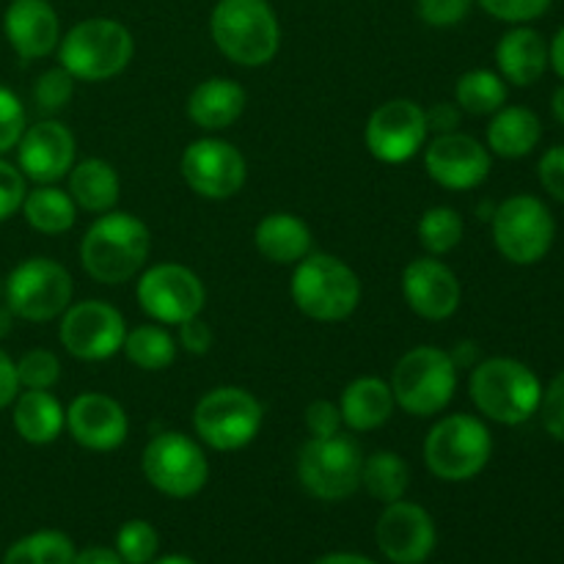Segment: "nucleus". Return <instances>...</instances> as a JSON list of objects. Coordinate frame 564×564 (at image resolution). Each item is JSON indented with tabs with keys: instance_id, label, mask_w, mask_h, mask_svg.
I'll list each match as a JSON object with an SVG mask.
<instances>
[{
	"instance_id": "nucleus-1",
	"label": "nucleus",
	"mask_w": 564,
	"mask_h": 564,
	"mask_svg": "<svg viewBox=\"0 0 564 564\" xmlns=\"http://www.w3.org/2000/svg\"><path fill=\"white\" fill-rule=\"evenodd\" d=\"M152 253V231L138 215L110 209L80 240V264L97 284L119 286L135 279Z\"/></svg>"
},
{
	"instance_id": "nucleus-2",
	"label": "nucleus",
	"mask_w": 564,
	"mask_h": 564,
	"mask_svg": "<svg viewBox=\"0 0 564 564\" xmlns=\"http://www.w3.org/2000/svg\"><path fill=\"white\" fill-rule=\"evenodd\" d=\"M468 397L485 419L505 427H518L538 413L543 383L529 364L494 356L471 367Z\"/></svg>"
},
{
	"instance_id": "nucleus-3",
	"label": "nucleus",
	"mask_w": 564,
	"mask_h": 564,
	"mask_svg": "<svg viewBox=\"0 0 564 564\" xmlns=\"http://www.w3.org/2000/svg\"><path fill=\"white\" fill-rule=\"evenodd\" d=\"M209 36L231 64L268 66L281 47V25L268 0H218L209 14Z\"/></svg>"
},
{
	"instance_id": "nucleus-4",
	"label": "nucleus",
	"mask_w": 564,
	"mask_h": 564,
	"mask_svg": "<svg viewBox=\"0 0 564 564\" xmlns=\"http://www.w3.org/2000/svg\"><path fill=\"white\" fill-rule=\"evenodd\" d=\"M292 303L314 323H341L361 303V279L334 253H308L292 270Z\"/></svg>"
},
{
	"instance_id": "nucleus-5",
	"label": "nucleus",
	"mask_w": 564,
	"mask_h": 564,
	"mask_svg": "<svg viewBox=\"0 0 564 564\" xmlns=\"http://www.w3.org/2000/svg\"><path fill=\"white\" fill-rule=\"evenodd\" d=\"M135 55V39L113 17H88L61 36L58 61L75 80L102 83L121 75Z\"/></svg>"
},
{
	"instance_id": "nucleus-6",
	"label": "nucleus",
	"mask_w": 564,
	"mask_h": 564,
	"mask_svg": "<svg viewBox=\"0 0 564 564\" xmlns=\"http://www.w3.org/2000/svg\"><path fill=\"white\" fill-rule=\"evenodd\" d=\"M494 435L471 413H449L430 427L424 438V466L441 482H468L488 468Z\"/></svg>"
},
{
	"instance_id": "nucleus-7",
	"label": "nucleus",
	"mask_w": 564,
	"mask_h": 564,
	"mask_svg": "<svg viewBox=\"0 0 564 564\" xmlns=\"http://www.w3.org/2000/svg\"><path fill=\"white\" fill-rule=\"evenodd\" d=\"M457 364L449 350L419 345L397 361L391 372V394L397 408L416 419H430L446 411L457 391Z\"/></svg>"
},
{
	"instance_id": "nucleus-8",
	"label": "nucleus",
	"mask_w": 564,
	"mask_h": 564,
	"mask_svg": "<svg viewBox=\"0 0 564 564\" xmlns=\"http://www.w3.org/2000/svg\"><path fill=\"white\" fill-rule=\"evenodd\" d=\"M490 235L501 257L518 268L543 262L556 240L554 213L543 198L532 193H516L505 198L490 215Z\"/></svg>"
},
{
	"instance_id": "nucleus-9",
	"label": "nucleus",
	"mask_w": 564,
	"mask_h": 564,
	"mask_svg": "<svg viewBox=\"0 0 564 564\" xmlns=\"http://www.w3.org/2000/svg\"><path fill=\"white\" fill-rule=\"evenodd\" d=\"M264 422V408L242 386L209 389L193 411L198 441L215 452H237L253 444Z\"/></svg>"
},
{
	"instance_id": "nucleus-10",
	"label": "nucleus",
	"mask_w": 564,
	"mask_h": 564,
	"mask_svg": "<svg viewBox=\"0 0 564 564\" xmlns=\"http://www.w3.org/2000/svg\"><path fill=\"white\" fill-rule=\"evenodd\" d=\"M75 281L69 270L50 257H31L3 281L6 306L25 323H50L69 308Z\"/></svg>"
},
{
	"instance_id": "nucleus-11",
	"label": "nucleus",
	"mask_w": 564,
	"mask_h": 564,
	"mask_svg": "<svg viewBox=\"0 0 564 564\" xmlns=\"http://www.w3.org/2000/svg\"><path fill=\"white\" fill-rule=\"evenodd\" d=\"M364 455L350 435L308 438L297 452V482L319 501H345L361 488Z\"/></svg>"
},
{
	"instance_id": "nucleus-12",
	"label": "nucleus",
	"mask_w": 564,
	"mask_h": 564,
	"mask_svg": "<svg viewBox=\"0 0 564 564\" xmlns=\"http://www.w3.org/2000/svg\"><path fill=\"white\" fill-rule=\"evenodd\" d=\"M141 471L158 494L169 499H193L207 485L209 460L191 435L165 430L143 446Z\"/></svg>"
},
{
	"instance_id": "nucleus-13",
	"label": "nucleus",
	"mask_w": 564,
	"mask_h": 564,
	"mask_svg": "<svg viewBox=\"0 0 564 564\" xmlns=\"http://www.w3.org/2000/svg\"><path fill=\"white\" fill-rule=\"evenodd\" d=\"M135 301L152 323L182 325L198 317L207 303L204 281L180 262H160L138 273Z\"/></svg>"
},
{
	"instance_id": "nucleus-14",
	"label": "nucleus",
	"mask_w": 564,
	"mask_h": 564,
	"mask_svg": "<svg viewBox=\"0 0 564 564\" xmlns=\"http://www.w3.org/2000/svg\"><path fill=\"white\" fill-rule=\"evenodd\" d=\"M127 336L124 314L113 306L91 297V301L69 303L61 314L58 339L64 350L77 361H108L121 352Z\"/></svg>"
},
{
	"instance_id": "nucleus-15",
	"label": "nucleus",
	"mask_w": 564,
	"mask_h": 564,
	"mask_svg": "<svg viewBox=\"0 0 564 564\" xmlns=\"http://www.w3.org/2000/svg\"><path fill=\"white\" fill-rule=\"evenodd\" d=\"M180 171L185 185L209 202H226L242 191L248 180V163L235 143L224 138H198L182 152Z\"/></svg>"
},
{
	"instance_id": "nucleus-16",
	"label": "nucleus",
	"mask_w": 564,
	"mask_h": 564,
	"mask_svg": "<svg viewBox=\"0 0 564 564\" xmlns=\"http://www.w3.org/2000/svg\"><path fill=\"white\" fill-rule=\"evenodd\" d=\"M427 116L413 99H389L369 113L364 143L369 154L386 165H402L416 158L427 143Z\"/></svg>"
},
{
	"instance_id": "nucleus-17",
	"label": "nucleus",
	"mask_w": 564,
	"mask_h": 564,
	"mask_svg": "<svg viewBox=\"0 0 564 564\" xmlns=\"http://www.w3.org/2000/svg\"><path fill=\"white\" fill-rule=\"evenodd\" d=\"M494 169V154L466 132H444L424 143V171L444 191H474L482 185Z\"/></svg>"
},
{
	"instance_id": "nucleus-18",
	"label": "nucleus",
	"mask_w": 564,
	"mask_h": 564,
	"mask_svg": "<svg viewBox=\"0 0 564 564\" xmlns=\"http://www.w3.org/2000/svg\"><path fill=\"white\" fill-rule=\"evenodd\" d=\"M380 554L394 564H422L430 560L438 543L435 521L416 501H391L380 512L375 527Z\"/></svg>"
},
{
	"instance_id": "nucleus-19",
	"label": "nucleus",
	"mask_w": 564,
	"mask_h": 564,
	"mask_svg": "<svg viewBox=\"0 0 564 564\" xmlns=\"http://www.w3.org/2000/svg\"><path fill=\"white\" fill-rule=\"evenodd\" d=\"M17 169L33 185H55L77 163V141L58 119H42L25 127L17 143Z\"/></svg>"
},
{
	"instance_id": "nucleus-20",
	"label": "nucleus",
	"mask_w": 564,
	"mask_h": 564,
	"mask_svg": "<svg viewBox=\"0 0 564 564\" xmlns=\"http://www.w3.org/2000/svg\"><path fill=\"white\" fill-rule=\"evenodd\" d=\"M402 297L416 317L444 323L460 308L463 286L449 264L427 253L408 262L402 270Z\"/></svg>"
},
{
	"instance_id": "nucleus-21",
	"label": "nucleus",
	"mask_w": 564,
	"mask_h": 564,
	"mask_svg": "<svg viewBox=\"0 0 564 564\" xmlns=\"http://www.w3.org/2000/svg\"><path fill=\"white\" fill-rule=\"evenodd\" d=\"M66 430L83 449L113 452L130 435V416L113 397L102 391H83L66 408Z\"/></svg>"
},
{
	"instance_id": "nucleus-22",
	"label": "nucleus",
	"mask_w": 564,
	"mask_h": 564,
	"mask_svg": "<svg viewBox=\"0 0 564 564\" xmlns=\"http://www.w3.org/2000/svg\"><path fill=\"white\" fill-rule=\"evenodd\" d=\"M3 31L22 61L47 58L61 42L58 11L50 0H11L3 14Z\"/></svg>"
},
{
	"instance_id": "nucleus-23",
	"label": "nucleus",
	"mask_w": 564,
	"mask_h": 564,
	"mask_svg": "<svg viewBox=\"0 0 564 564\" xmlns=\"http://www.w3.org/2000/svg\"><path fill=\"white\" fill-rule=\"evenodd\" d=\"M496 66L505 83L529 88L549 72V42L529 25H512L496 44Z\"/></svg>"
},
{
	"instance_id": "nucleus-24",
	"label": "nucleus",
	"mask_w": 564,
	"mask_h": 564,
	"mask_svg": "<svg viewBox=\"0 0 564 564\" xmlns=\"http://www.w3.org/2000/svg\"><path fill=\"white\" fill-rule=\"evenodd\" d=\"M248 94L231 77H207L187 97V119L204 132L229 130L246 113Z\"/></svg>"
},
{
	"instance_id": "nucleus-25",
	"label": "nucleus",
	"mask_w": 564,
	"mask_h": 564,
	"mask_svg": "<svg viewBox=\"0 0 564 564\" xmlns=\"http://www.w3.org/2000/svg\"><path fill=\"white\" fill-rule=\"evenodd\" d=\"M336 405H339L345 427H350L352 433H369V430L383 427L394 416L397 402L391 394V386L383 378L364 375V378H356L341 389Z\"/></svg>"
},
{
	"instance_id": "nucleus-26",
	"label": "nucleus",
	"mask_w": 564,
	"mask_h": 564,
	"mask_svg": "<svg viewBox=\"0 0 564 564\" xmlns=\"http://www.w3.org/2000/svg\"><path fill=\"white\" fill-rule=\"evenodd\" d=\"M312 229L292 213H270L253 229V246L268 262L292 264L312 253Z\"/></svg>"
},
{
	"instance_id": "nucleus-27",
	"label": "nucleus",
	"mask_w": 564,
	"mask_h": 564,
	"mask_svg": "<svg viewBox=\"0 0 564 564\" xmlns=\"http://www.w3.org/2000/svg\"><path fill=\"white\" fill-rule=\"evenodd\" d=\"M490 154H499L505 160H521L538 149L543 138V121L532 108L523 105H505L490 116L488 132Z\"/></svg>"
},
{
	"instance_id": "nucleus-28",
	"label": "nucleus",
	"mask_w": 564,
	"mask_h": 564,
	"mask_svg": "<svg viewBox=\"0 0 564 564\" xmlns=\"http://www.w3.org/2000/svg\"><path fill=\"white\" fill-rule=\"evenodd\" d=\"M11 422L25 444L47 446L66 430V408L53 391H22L14 400Z\"/></svg>"
},
{
	"instance_id": "nucleus-29",
	"label": "nucleus",
	"mask_w": 564,
	"mask_h": 564,
	"mask_svg": "<svg viewBox=\"0 0 564 564\" xmlns=\"http://www.w3.org/2000/svg\"><path fill=\"white\" fill-rule=\"evenodd\" d=\"M69 196L77 209H86L91 215H105L116 209L121 196V176L108 160L86 158L72 165L69 174Z\"/></svg>"
},
{
	"instance_id": "nucleus-30",
	"label": "nucleus",
	"mask_w": 564,
	"mask_h": 564,
	"mask_svg": "<svg viewBox=\"0 0 564 564\" xmlns=\"http://www.w3.org/2000/svg\"><path fill=\"white\" fill-rule=\"evenodd\" d=\"M20 209L33 231L50 237L66 235L77 220V204L72 202L69 191H61L55 185H36L28 191Z\"/></svg>"
},
{
	"instance_id": "nucleus-31",
	"label": "nucleus",
	"mask_w": 564,
	"mask_h": 564,
	"mask_svg": "<svg viewBox=\"0 0 564 564\" xmlns=\"http://www.w3.org/2000/svg\"><path fill=\"white\" fill-rule=\"evenodd\" d=\"M176 339L160 323H143L127 330L121 352L143 372H163L176 361Z\"/></svg>"
},
{
	"instance_id": "nucleus-32",
	"label": "nucleus",
	"mask_w": 564,
	"mask_h": 564,
	"mask_svg": "<svg viewBox=\"0 0 564 564\" xmlns=\"http://www.w3.org/2000/svg\"><path fill=\"white\" fill-rule=\"evenodd\" d=\"M361 488H367V494L383 505L400 501L411 488V468L397 452H372L369 457H364Z\"/></svg>"
},
{
	"instance_id": "nucleus-33",
	"label": "nucleus",
	"mask_w": 564,
	"mask_h": 564,
	"mask_svg": "<svg viewBox=\"0 0 564 564\" xmlns=\"http://www.w3.org/2000/svg\"><path fill=\"white\" fill-rule=\"evenodd\" d=\"M457 108L471 116H494L507 105V83L494 69H468L457 77Z\"/></svg>"
},
{
	"instance_id": "nucleus-34",
	"label": "nucleus",
	"mask_w": 564,
	"mask_h": 564,
	"mask_svg": "<svg viewBox=\"0 0 564 564\" xmlns=\"http://www.w3.org/2000/svg\"><path fill=\"white\" fill-rule=\"evenodd\" d=\"M75 554L77 549L69 534L58 532V529H42V532L17 540L6 551L3 564H72Z\"/></svg>"
},
{
	"instance_id": "nucleus-35",
	"label": "nucleus",
	"mask_w": 564,
	"mask_h": 564,
	"mask_svg": "<svg viewBox=\"0 0 564 564\" xmlns=\"http://www.w3.org/2000/svg\"><path fill=\"white\" fill-rule=\"evenodd\" d=\"M419 242L430 257H446L463 242V218L452 207H430L419 218L416 226Z\"/></svg>"
},
{
	"instance_id": "nucleus-36",
	"label": "nucleus",
	"mask_w": 564,
	"mask_h": 564,
	"mask_svg": "<svg viewBox=\"0 0 564 564\" xmlns=\"http://www.w3.org/2000/svg\"><path fill=\"white\" fill-rule=\"evenodd\" d=\"M160 538L158 529L149 521H127L116 534V554L124 560V564H149L158 556Z\"/></svg>"
},
{
	"instance_id": "nucleus-37",
	"label": "nucleus",
	"mask_w": 564,
	"mask_h": 564,
	"mask_svg": "<svg viewBox=\"0 0 564 564\" xmlns=\"http://www.w3.org/2000/svg\"><path fill=\"white\" fill-rule=\"evenodd\" d=\"M17 378H20V389L25 391H53L61 380L58 356L44 347L28 350L17 361Z\"/></svg>"
},
{
	"instance_id": "nucleus-38",
	"label": "nucleus",
	"mask_w": 564,
	"mask_h": 564,
	"mask_svg": "<svg viewBox=\"0 0 564 564\" xmlns=\"http://www.w3.org/2000/svg\"><path fill=\"white\" fill-rule=\"evenodd\" d=\"M75 77L64 69V66H53V69L42 72L36 77V86H33V102L42 113L55 116L72 102L75 97Z\"/></svg>"
},
{
	"instance_id": "nucleus-39",
	"label": "nucleus",
	"mask_w": 564,
	"mask_h": 564,
	"mask_svg": "<svg viewBox=\"0 0 564 564\" xmlns=\"http://www.w3.org/2000/svg\"><path fill=\"white\" fill-rule=\"evenodd\" d=\"M25 105L0 83V154L11 152L25 132Z\"/></svg>"
},
{
	"instance_id": "nucleus-40",
	"label": "nucleus",
	"mask_w": 564,
	"mask_h": 564,
	"mask_svg": "<svg viewBox=\"0 0 564 564\" xmlns=\"http://www.w3.org/2000/svg\"><path fill=\"white\" fill-rule=\"evenodd\" d=\"M490 17L510 25H529L551 9L554 0H477Z\"/></svg>"
},
{
	"instance_id": "nucleus-41",
	"label": "nucleus",
	"mask_w": 564,
	"mask_h": 564,
	"mask_svg": "<svg viewBox=\"0 0 564 564\" xmlns=\"http://www.w3.org/2000/svg\"><path fill=\"white\" fill-rule=\"evenodd\" d=\"M474 0H416V11L424 25L452 28L471 14Z\"/></svg>"
},
{
	"instance_id": "nucleus-42",
	"label": "nucleus",
	"mask_w": 564,
	"mask_h": 564,
	"mask_svg": "<svg viewBox=\"0 0 564 564\" xmlns=\"http://www.w3.org/2000/svg\"><path fill=\"white\" fill-rule=\"evenodd\" d=\"M538 413L543 419L545 433L564 444V369L543 389V400H540Z\"/></svg>"
},
{
	"instance_id": "nucleus-43",
	"label": "nucleus",
	"mask_w": 564,
	"mask_h": 564,
	"mask_svg": "<svg viewBox=\"0 0 564 564\" xmlns=\"http://www.w3.org/2000/svg\"><path fill=\"white\" fill-rule=\"evenodd\" d=\"M28 180L17 165L0 160V224L9 220L11 215L20 213L22 202H25Z\"/></svg>"
},
{
	"instance_id": "nucleus-44",
	"label": "nucleus",
	"mask_w": 564,
	"mask_h": 564,
	"mask_svg": "<svg viewBox=\"0 0 564 564\" xmlns=\"http://www.w3.org/2000/svg\"><path fill=\"white\" fill-rule=\"evenodd\" d=\"M345 422H341L339 405L330 400H314L306 408V430L312 438H330V435H339Z\"/></svg>"
},
{
	"instance_id": "nucleus-45",
	"label": "nucleus",
	"mask_w": 564,
	"mask_h": 564,
	"mask_svg": "<svg viewBox=\"0 0 564 564\" xmlns=\"http://www.w3.org/2000/svg\"><path fill=\"white\" fill-rule=\"evenodd\" d=\"M538 176L543 191L549 193L551 198H556V202L564 204V143H560V147H551L549 152L540 158Z\"/></svg>"
},
{
	"instance_id": "nucleus-46",
	"label": "nucleus",
	"mask_w": 564,
	"mask_h": 564,
	"mask_svg": "<svg viewBox=\"0 0 564 564\" xmlns=\"http://www.w3.org/2000/svg\"><path fill=\"white\" fill-rule=\"evenodd\" d=\"M176 328H180V334H176V345H180L185 352H191V356H207V352L213 350L215 334L213 328H209L207 319H202V314L193 319H185V323L176 325Z\"/></svg>"
},
{
	"instance_id": "nucleus-47",
	"label": "nucleus",
	"mask_w": 564,
	"mask_h": 564,
	"mask_svg": "<svg viewBox=\"0 0 564 564\" xmlns=\"http://www.w3.org/2000/svg\"><path fill=\"white\" fill-rule=\"evenodd\" d=\"M427 116V130L435 135H444V132H455L460 127V108L457 102H438L430 110H424Z\"/></svg>"
},
{
	"instance_id": "nucleus-48",
	"label": "nucleus",
	"mask_w": 564,
	"mask_h": 564,
	"mask_svg": "<svg viewBox=\"0 0 564 564\" xmlns=\"http://www.w3.org/2000/svg\"><path fill=\"white\" fill-rule=\"evenodd\" d=\"M20 394V378H17V361L6 350H0V411L14 405Z\"/></svg>"
},
{
	"instance_id": "nucleus-49",
	"label": "nucleus",
	"mask_w": 564,
	"mask_h": 564,
	"mask_svg": "<svg viewBox=\"0 0 564 564\" xmlns=\"http://www.w3.org/2000/svg\"><path fill=\"white\" fill-rule=\"evenodd\" d=\"M72 564H124L116 549H105V545H88V549L77 551Z\"/></svg>"
},
{
	"instance_id": "nucleus-50",
	"label": "nucleus",
	"mask_w": 564,
	"mask_h": 564,
	"mask_svg": "<svg viewBox=\"0 0 564 564\" xmlns=\"http://www.w3.org/2000/svg\"><path fill=\"white\" fill-rule=\"evenodd\" d=\"M549 66L556 72V77H560V80H564V25L549 42Z\"/></svg>"
},
{
	"instance_id": "nucleus-51",
	"label": "nucleus",
	"mask_w": 564,
	"mask_h": 564,
	"mask_svg": "<svg viewBox=\"0 0 564 564\" xmlns=\"http://www.w3.org/2000/svg\"><path fill=\"white\" fill-rule=\"evenodd\" d=\"M452 352V358H455V364H457V369H463V367H474V364H479L477 358V345H474V341H460V345H455V350H449Z\"/></svg>"
},
{
	"instance_id": "nucleus-52",
	"label": "nucleus",
	"mask_w": 564,
	"mask_h": 564,
	"mask_svg": "<svg viewBox=\"0 0 564 564\" xmlns=\"http://www.w3.org/2000/svg\"><path fill=\"white\" fill-rule=\"evenodd\" d=\"M314 564H378V562H372L369 560V556H361V554H328V556H323V560H317Z\"/></svg>"
},
{
	"instance_id": "nucleus-53",
	"label": "nucleus",
	"mask_w": 564,
	"mask_h": 564,
	"mask_svg": "<svg viewBox=\"0 0 564 564\" xmlns=\"http://www.w3.org/2000/svg\"><path fill=\"white\" fill-rule=\"evenodd\" d=\"M551 113H554V119L564 127V80L562 86H556L554 97H551Z\"/></svg>"
},
{
	"instance_id": "nucleus-54",
	"label": "nucleus",
	"mask_w": 564,
	"mask_h": 564,
	"mask_svg": "<svg viewBox=\"0 0 564 564\" xmlns=\"http://www.w3.org/2000/svg\"><path fill=\"white\" fill-rule=\"evenodd\" d=\"M11 325H14V312L9 306H0V339L11 334Z\"/></svg>"
},
{
	"instance_id": "nucleus-55",
	"label": "nucleus",
	"mask_w": 564,
	"mask_h": 564,
	"mask_svg": "<svg viewBox=\"0 0 564 564\" xmlns=\"http://www.w3.org/2000/svg\"><path fill=\"white\" fill-rule=\"evenodd\" d=\"M149 564H196V562H193L191 556H185V554H169V556H160V560L154 556V560Z\"/></svg>"
},
{
	"instance_id": "nucleus-56",
	"label": "nucleus",
	"mask_w": 564,
	"mask_h": 564,
	"mask_svg": "<svg viewBox=\"0 0 564 564\" xmlns=\"http://www.w3.org/2000/svg\"><path fill=\"white\" fill-rule=\"evenodd\" d=\"M0 297H3V279H0Z\"/></svg>"
}]
</instances>
